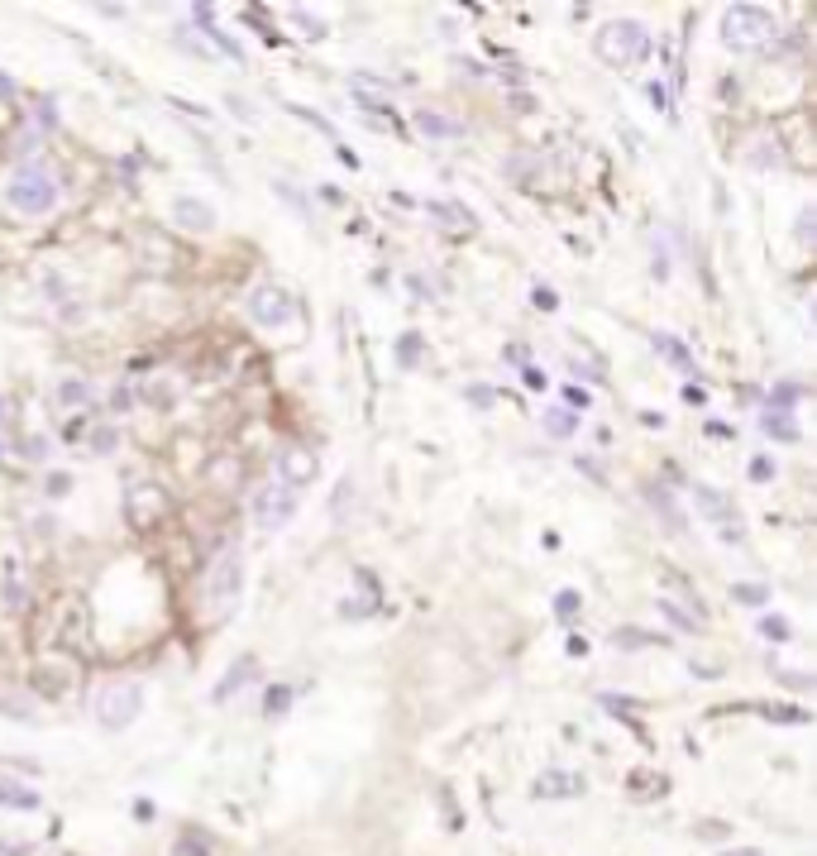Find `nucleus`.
<instances>
[{
  "label": "nucleus",
  "mask_w": 817,
  "mask_h": 856,
  "mask_svg": "<svg viewBox=\"0 0 817 856\" xmlns=\"http://www.w3.org/2000/svg\"><path fill=\"white\" fill-rule=\"evenodd\" d=\"M239 593H244V555H239V546H225V550H220V560L206 570L201 613L211 617V622H215V617H225L239 603Z\"/></svg>",
  "instance_id": "f257e3e1"
},
{
  "label": "nucleus",
  "mask_w": 817,
  "mask_h": 856,
  "mask_svg": "<svg viewBox=\"0 0 817 856\" xmlns=\"http://www.w3.org/2000/svg\"><path fill=\"white\" fill-rule=\"evenodd\" d=\"M598 58L612 67H636L650 58V34L641 20H612L598 29Z\"/></svg>",
  "instance_id": "f03ea898"
},
{
  "label": "nucleus",
  "mask_w": 817,
  "mask_h": 856,
  "mask_svg": "<svg viewBox=\"0 0 817 856\" xmlns=\"http://www.w3.org/2000/svg\"><path fill=\"white\" fill-rule=\"evenodd\" d=\"M770 39H774L770 10H760V5H731L727 15H722V44L727 48L751 53V48H765Z\"/></svg>",
  "instance_id": "7ed1b4c3"
},
{
  "label": "nucleus",
  "mask_w": 817,
  "mask_h": 856,
  "mask_svg": "<svg viewBox=\"0 0 817 856\" xmlns=\"http://www.w3.org/2000/svg\"><path fill=\"white\" fill-rule=\"evenodd\" d=\"M53 201H58L53 173H43V168H20V173L10 177V206H15V211L43 216V211H53Z\"/></svg>",
  "instance_id": "20e7f679"
},
{
  "label": "nucleus",
  "mask_w": 817,
  "mask_h": 856,
  "mask_svg": "<svg viewBox=\"0 0 817 856\" xmlns=\"http://www.w3.org/2000/svg\"><path fill=\"white\" fill-rule=\"evenodd\" d=\"M297 507H301V488H292V483L273 479V483H263V488H258V498H254V522H258L263 531H278V527H287V522L297 517Z\"/></svg>",
  "instance_id": "39448f33"
},
{
  "label": "nucleus",
  "mask_w": 817,
  "mask_h": 856,
  "mask_svg": "<svg viewBox=\"0 0 817 856\" xmlns=\"http://www.w3.org/2000/svg\"><path fill=\"white\" fill-rule=\"evenodd\" d=\"M139 708H144V689L139 684H110L106 694L96 699V723L106 732H120V727H129L139 718Z\"/></svg>",
  "instance_id": "423d86ee"
},
{
  "label": "nucleus",
  "mask_w": 817,
  "mask_h": 856,
  "mask_svg": "<svg viewBox=\"0 0 817 856\" xmlns=\"http://www.w3.org/2000/svg\"><path fill=\"white\" fill-rule=\"evenodd\" d=\"M287 311H292V302H287V292L273 283H263L249 292V316H254L258 326H282L287 321Z\"/></svg>",
  "instance_id": "0eeeda50"
},
{
  "label": "nucleus",
  "mask_w": 817,
  "mask_h": 856,
  "mask_svg": "<svg viewBox=\"0 0 817 856\" xmlns=\"http://www.w3.org/2000/svg\"><path fill=\"white\" fill-rule=\"evenodd\" d=\"M125 507H129V517H134L139 527H153V522L168 512V493H163V488H153V483H139V488H129L125 493Z\"/></svg>",
  "instance_id": "6e6552de"
},
{
  "label": "nucleus",
  "mask_w": 817,
  "mask_h": 856,
  "mask_svg": "<svg viewBox=\"0 0 817 856\" xmlns=\"http://www.w3.org/2000/svg\"><path fill=\"white\" fill-rule=\"evenodd\" d=\"M588 790V780L583 775H574V770H545L536 780V794L540 799H574V794Z\"/></svg>",
  "instance_id": "1a4fd4ad"
},
{
  "label": "nucleus",
  "mask_w": 817,
  "mask_h": 856,
  "mask_svg": "<svg viewBox=\"0 0 817 856\" xmlns=\"http://www.w3.org/2000/svg\"><path fill=\"white\" fill-rule=\"evenodd\" d=\"M172 220H177L182 230H196V235H201V230H211L215 225V206L211 201H196V197H177L172 201Z\"/></svg>",
  "instance_id": "9d476101"
},
{
  "label": "nucleus",
  "mask_w": 817,
  "mask_h": 856,
  "mask_svg": "<svg viewBox=\"0 0 817 856\" xmlns=\"http://www.w3.org/2000/svg\"><path fill=\"white\" fill-rule=\"evenodd\" d=\"M278 469H282V483H292V488H306L311 483V474H316V460L301 450V445H287L278 455Z\"/></svg>",
  "instance_id": "9b49d317"
},
{
  "label": "nucleus",
  "mask_w": 817,
  "mask_h": 856,
  "mask_svg": "<svg viewBox=\"0 0 817 856\" xmlns=\"http://www.w3.org/2000/svg\"><path fill=\"white\" fill-rule=\"evenodd\" d=\"M416 130L426 139H464V125L450 115H435V110H416Z\"/></svg>",
  "instance_id": "f8f14e48"
},
{
  "label": "nucleus",
  "mask_w": 817,
  "mask_h": 856,
  "mask_svg": "<svg viewBox=\"0 0 817 856\" xmlns=\"http://www.w3.org/2000/svg\"><path fill=\"white\" fill-rule=\"evenodd\" d=\"M693 498H698V507H703L708 517H717V522H731V503L722 498V493H712V488H703V483H698V488H693Z\"/></svg>",
  "instance_id": "ddd939ff"
},
{
  "label": "nucleus",
  "mask_w": 817,
  "mask_h": 856,
  "mask_svg": "<svg viewBox=\"0 0 817 856\" xmlns=\"http://www.w3.org/2000/svg\"><path fill=\"white\" fill-rule=\"evenodd\" d=\"M0 809H39V794L24 790V785H0Z\"/></svg>",
  "instance_id": "4468645a"
},
{
  "label": "nucleus",
  "mask_w": 817,
  "mask_h": 856,
  "mask_svg": "<svg viewBox=\"0 0 817 856\" xmlns=\"http://www.w3.org/2000/svg\"><path fill=\"white\" fill-rule=\"evenodd\" d=\"M655 345H660V354H669V359H674V364H679L684 374H698V369H693V354H688L684 345L674 340V335H655Z\"/></svg>",
  "instance_id": "2eb2a0df"
},
{
  "label": "nucleus",
  "mask_w": 817,
  "mask_h": 856,
  "mask_svg": "<svg viewBox=\"0 0 817 856\" xmlns=\"http://www.w3.org/2000/svg\"><path fill=\"white\" fill-rule=\"evenodd\" d=\"M731 598H736L741 608H765L770 589H765V584H736V589H731Z\"/></svg>",
  "instance_id": "dca6fc26"
},
{
  "label": "nucleus",
  "mask_w": 817,
  "mask_h": 856,
  "mask_svg": "<svg viewBox=\"0 0 817 856\" xmlns=\"http://www.w3.org/2000/svg\"><path fill=\"white\" fill-rule=\"evenodd\" d=\"M760 632H765V641H779V646L794 637V627H789L784 617H765V622H760Z\"/></svg>",
  "instance_id": "f3484780"
},
{
  "label": "nucleus",
  "mask_w": 817,
  "mask_h": 856,
  "mask_svg": "<svg viewBox=\"0 0 817 856\" xmlns=\"http://www.w3.org/2000/svg\"><path fill=\"white\" fill-rule=\"evenodd\" d=\"M765 431H770V436H784V440H798V426L789 417H779V412L765 417Z\"/></svg>",
  "instance_id": "a211bd4d"
},
{
  "label": "nucleus",
  "mask_w": 817,
  "mask_h": 856,
  "mask_svg": "<svg viewBox=\"0 0 817 856\" xmlns=\"http://www.w3.org/2000/svg\"><path fill=\"white\" fill-rule=\"evenodd\" d=\"M86 450H96V455H110V450H115V431H110V426H101L96 436H86Z\"/></svg>",
  "instance_id": "6ab92c4d"
},
{
  "label": "nucleus",
  "mask_w": 817,
  "mask_h": 856,
  "mask_svg": "<svg viewBox=\"0 0 817 856\" xmlns=\"http://www.w3.org/2000/svg\"><path fill=\"white\" fill-rule=\"evenodd\" d=\"M545 431H550V436H569V431H574V417H564V412H545Z\"/></svg>",
  "instance_id": "aec40b11"
},
{
  "label": "nucleus",
  "mask_w": 817,
  "mask_h": 856,
  "mask_svg": "<svg viewBox=\"0 0 817 856\" xmlns=\"http://www.w3.org/2000/svg\"><path fill=\"white\" fill-rule=\"evenodd\" d=\"M58 397L77 407V402H91V388H86V383H63V388H58Z\"/></svg>",
  "instance_id": "412c9836"
},
{
  "label": "nucleus",
  "mask_w": 817,
  "mask_h": 856,
  "mask_svg": "<svg viewBox=\"0 0 817 856\" xmlns=\"http://www.w3.org/2000/svg\"><path fill=\"white\" fill-rule=\"evenodd\" d=\"M660 613H665L669 622H679L684 632H693V617H684V613H679V608H674V603H669V598H660Z\"/></svg>",
  "instance_id": "4be33fe9"
},
{
  "label": "nucleus",
  "mask_w": 817,
  "mask_h": 856,
  "mask_svg": "<svg viewBox=\"0 0 817 856\" xmlns=\"http://www.w3.org/2000/svg\"><path fill=\"white\" fill-rule=\"evenodd\" d=\"M5 603H10V608H20V603H24V584H20V579H10V584H5Z\"/></svg>",
  "instance_id": "5701e85b"
},
{
  "label": "nucleus",
  "mask_w": 817,
  "mask_h": 856,
  "mask_svg": "<svg viewBox=\"0 0 817 856\" xmlns=\"http://www.w3.org/2000/svg\"><path fill=\"white\" fill-rule=\"evenodd\" d=\"M645 96H650V101H655L660 110H669V91L660 87V82H650V87H645Z\"/></svg>",
  "instance_id": "b1692460"
},
{
  "label": "nucleus",
  "mask_w": 817,
  "mask_h": 856,
  "mask_svg": "<svg viewBox=\"0 0 817 856\" xmlns=\"http://www.w3.org/2000/svg\"><path fill=\"white\" fill-rule=\"evenodd\" d=\"M67 488H72V479H67V474H53V479H48V493H53V498H63Z\"/></svg>",
  "instance_id": "393cba45"
},
{
  "label": "nucleus",
  "mask_w": 817,
  "mask_h": 856,
  "mask_svg": "<svg viewBox=\"0 0 817 856\" xmlns=\"http://www.w3.org/2000/svg\"><path fill=\"white\" fill-rule=\"evenodd\" d=\"M282 708H287V689H273V694H268V713L278 718Z\"/></svg>",
  "instance_id": "a878e982"
},
{
  "label": "nucleus",
  "mask_w": 817,
  "mask_h": 856,
  "mask_svg": "<svg viewBox=\"0 0 817 856\" xmlns=\"http://www.w3.org/2000/svg\"><path fill=\"white\" fill-rule=\"evenodd\" d=\"M574 608H579V593H559V613L569 617V613H574Z\"/></svg>",
  "instance_id": "bb28decb"
},
{
  "label": "nucleus",
  "mask_w": 817,
  "mask_h": 856,
  "mask_svg": "<svg viewBox=\"0 0 817 856\" xmlns=\"http://www.w3.org/2000/svg\"><path fill=\"white\" fill-rule=\"evenodd\" d=\"M536 307H559V297L550 287H536Z\"/></svg>",
  "instance_id": "cd10ccee"
},
{
  "label": "nucleus",
  "mask_w": 817,
  "mask_h": 856,
  "mask_svg": "<svg viewBox=\"0 0 817 856\" xmlns=\"http://www.w3.org/2000/svg\"><path fill=\"white\" fill-rule=\"evenodd\" d=\"M564 397H569V407H574V412H583V407H588V397H583L579 388H569V393H564Z\"/></svg>",
  "instance_id": "c85d7f7f"
},
{
  "label": "nucleus",
  "mask_w": 817,
  "mask_h": 856,
  "mask_svg": "<svg viewBox=\"0 0 817 856\" xmlns=\"http://www.w3.org/2000/svg\"><path fill=\"white\" fill-rule=\"evenodd\" d=\"M297 20H301V29H306V34H321V24L311 20V15H306V10H297Z\"/></svg>",
  "instance_id": "c756f323"
},
{
  "label": "nucleus",
  "mask_w": 817,
  "mask_h": 856,
  "mask_svg": "<svg viewBox=\"0 0 817 856\" xmlns=\"http://www.w3.org/2000/svg\"><path fill=\"white\" fill-rule=\"evenodd\" d=\"M751 474H755V479H770V474H774L770 460H755V464H751Z\"/></svg>",
  "instance_id": "7c9ffc66"
},
{
  "label": "nucleus",
  "mask_w": 817,
  "mask_h": 856,
  "mask_svg": "<svg viewBox=\"0 0 817 856\" xmlns=\"http://www.w3.org/2000/svg\"><path fill=\"white\" fill-rule=\"evenodd\" d=\"M722 856H760V847H741V852H722Z\"/></svg>",
  "instance_id": "2f4dec72"
}]
</instances>
